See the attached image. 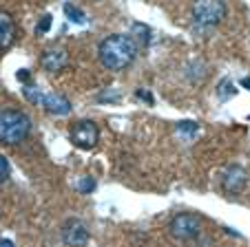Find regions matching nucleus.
Segmentation results:
<instances>
[{
	"mask_svg": "<svg viewBox=\"0 0 250 247\" xmlns=\"http://www.w3.org/2000/svg\"><path fill=\"white\" fill-rule=\"evenodd\" d=\"M137 56V44L131 36H115L104 38L98 47V57L109 71H124L133 64Z\"/></svg>",
	"mask_w": 250,
	"mask_h": 247,
	"instance_id": "obj_1",
	"label": "nucleus"
},
{
	"mask_svg": "<svg viewBox=\"0 0 250 247\" xmlns=\"http://www.w3.org/2000/svg\"><path fill=\"white\" fill-rule=\"evenodd\" d=\"M31 133V119L22 111H0V141L7 146H16L24 141Z\"/></svg>",
	"mask_w": 250,
	"mask_h": 247,
	"instance_id": "obj_2",
	"label": "nucleus"
},
{
	"mask_svg": "<svg viewBox=\"0 0 250 247\" xmlns=\"http://www.w3.org/2000/svg\"><path fill=\"white\" fill-rule=\"evenodd\" d=\"M193 18L202 27H215L226 18V2L224 0H195Z\"/></svg>",
	"mask_w": 250,
	"mask_h": 247,
	"instance_id": "obj_3",
	"label": "nucleus"
},
{
	"mask_svg": "<svg viewBox=\"0 0 250 247\" xmlns=\"http://www.w3.org/2000/svg\"><path fill=\"white\" fill-rule=\"evenodd\" d=\"M168 232L177 241H193L202 234V219L197 214H177L170 219Z\"/></svg>",
	"mask_w": 250,
	"mask_h": 247,
	"instance_id": "obj_4",
	"label": "nucleus"
},
{
	"mask_svg": "<svg viewBox=\"0 0 250 247\" xmlns=\"http://www.w3.org/2000/svg\"><path fill=\"white\" fill-rule=\"evenodd\" d=\"M69 137H71V144L73 146H78V148H82V150H89L98 144L100 131H98V126H95L93 121L82 119V121H78V124H73Z\"/></svg>",
	"mask_w": 250,
	"mask_h": 247,
	"instance_id": "obj_5",
	"label": "nucleus"
},
{
	"mask_svg": "<svg viewBox=\"0 0 250 247\" xmlns=\"http://www.w3.org/2000/svg\"><path fill=\"white\" fill-rule=\"evenodd\" d=\"M248 183V172L241 166H230L222 174V190L228 194H241Z\"/></svg>",
	"mask_w": 250,
	"mask_h": 247,
	"instance_id": "obj_6",
	"label": "nucleus"
},
{
	"mask_svg": "<svg viewBox=\"0 0 250 247\" xmlns=\"http://www.w3.org/2000/svg\"><path fill=\"white\" fill-rule=\"evenodd\" d=\"M62 241L69 247H84L89 243V229H86V225L82 221L71 219L62 229Z\"/></svg>",
	"mask_w": 250,
	"mask_h": 247,
	"instance_id": "obj_7",
	"label": "nucleus"
},
{
	"mask_svg": "<svg viewBox=\"0 0 250 247\" xmlns=\"http://www.w3.org/2000/svg\"><path fill=\"white\" fill-rule=\"evenodd\" d=\"M38 104H42V106L47 108L49 113H53V115H66V113L71 111L69 99L62 97V95H51V93L42 95L40 93V102Z\"/></svg>",
	"mask_w": 250,
	"mask_h": 247,
	"instance_id": "obj_8",
	"label": "nucleus"
},
{
	"mask_svg": "<svg viewBox=\"0 0 250 247\" xmlns=\"http://www.w3.org/2000/svg\"><path fill=\"white\" fill-rule=\"evenodd\" d=\"M44 71H62L69 64V56H66L64 49H56V51H47L40 60Z\"/></svg>",
	"mask_w": 250,
	"mask_h": 247,
	"instance_id": "obj_9",
	"label": "nucleus"
},
{
	"mask_svg": "<svg viewBox=\"0 0 250 247\" xmlns=\"http://www.w3.org/2000/svg\"><path fill=\"white\" fill-rule=\"evenodd\" d=\"M16 38V22L7 11H0V49L9 47Z\"/></svg>",
	"mask_w": 250,
	"mask_h": 247,
	"instance_id": "obj_10",
	"label": "nucleus"
},
{
	"mask_svg": "<svg viewBox=\"0 0 250 247\" xmlns=\"http://www.w3.org/2000/svg\"><path fill=\"white\" fill-rule=\"evenodd\" d=\"M64 14L69 16V20H73V22H78V24H82L86 20V16H84V11L82 9H78L76 5H69V2H66L64 5Z\"/></svg>",
	"mask_w": 250,
	"mask_h": 247,
	"instance_id": "obj_11",
	"label": "nucleus"
},
{
	"mask_svg": "<svg viewBox=\"0 0 250 247\" xmlns=\"http://www.w3.org/2000/svg\"><path fill=\"white\" fill-rule=\"evenodd\" d=\"M235 93H237V89H235V84H232L230 79H222V82H219V86H217V95H219L222 99L232 97Z\"/></svg>",
	"mask_w": 250,
	"mask_h": 247,
	"instance_id": "obj_12",
	"label": "nucleus"
},
{
	"mask_svg": "<svg viewBox=\"0 0 250 247\" xmlns=\"http://www.w3.org/2000/svg\"><path fill=\"white\" fill-rule=\"evenodd\" d=\"M177 131L186 133V135H195V133H197V121H180V124H177Z\"/></svg>",
	"mask_w": 250,
	"mask_h": 247,
	"instance_id": "obj_13",
	"label": "nucleus"
},
{
	"mask_svg": "<svg viewBox=\"0 0 250 247\" xmlns=\"http://www.w3.org/2000/svg\"><path fill=\"white\" fill-rule=\"evenodd\" d=\"M95 188V181L91 177H82L80 181H78V190L82 192V194H86V192H91Z\"/></svg>",
	"mask_w": 250,
	"mask_h": 247,
	"instance_id": "obj_14",
	"label": "nucleus"
},
{
	"mask_svg": "<svg viewBox=\"0 0 250 247\" xmlns=\"http://www.w3.org/2000/svg\"><path fill=\"white\" fill-rule=\"evenodd\" d=\"M9 179V161L0 154V183H5Z\"/></svg>",
	"mask_w": 250,
	"mask_h": 247,
	"instance_id": "obj_15",
	"label": "nucleus"
},
{
	"mask_svg": "<svg viewBox=\"0 0 250 247\" xmlns=\"http://www.w3.org/2000/svg\"><path fill=\"white\" fill-rule=\"evenodd\" d=\"M49 27H51V18H49V16H44V18L40 20V24H38V29H36V31L44 33V31H49Z\"/></svg>",
	"mask_w": 250,
	"mask_h": 247,
	"instance_id": "obj_16",
	"label": "nucleus"
},
{
	"mask_svg": "<svg viewBox=\"0 0 250 247\" xmlns=\"http://www.w3.org/2000/svg\"><path fill=\"white\" fill-rule=\"evenodd\" d=\"M29 77H31V75H29V71H27V69L18 71V79H20V82H24V84H29Z\"/></svg>",
	"mask_w": 250,
	"mask_h": 247,
	"instance_id": "obj_17",
	"label": "nucleus"
},
{
	"mask_svg": "<svg viewBox=\"0 0 250 247\" xmlns=\"http://www.w3.org/2000/svg\"><path fill=\"white\" fill-rule=\"evenodd\" d=\"M135 97H140V99H146L148 104H153V97H151V93H146V91H137V93H135Z\"/></svg>",
	"mask_w": 250,
	"mask_h": 247,
	"instance_id": "obj_18",
	"label": "nucleus"
},
{
	"mask_svg": "<svg viewBox=\"0 0 250 247\" xmlns=\"http://www.w3.org/2000/svg\"><path fill=\"white\" fill-rule=\"evenodd\" d=\"M0 247H14V243H11L9 238H2V241H0Z\"/></svg>",
	"mask_w": 250,
	"mask_h": 247,
	"instance_id": "obj_19",
	"label": "nucleus"
},
{
	"mask_svg": "<svg viewBox=\"0 0 250 247\" xmlns=\"http://www.w3.org/2000/svg\"><path fill=\"white\" fill-rule=\"evenodd\" d=\"M244 86H246V89H250V77H246V79H244Z\"/></svg>",
	"mask_w": 250,
	"mask_h": 247,
	"instance_id": "obj_20",
	"label": "nucleus"
}]
</instances>
